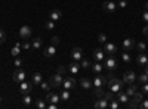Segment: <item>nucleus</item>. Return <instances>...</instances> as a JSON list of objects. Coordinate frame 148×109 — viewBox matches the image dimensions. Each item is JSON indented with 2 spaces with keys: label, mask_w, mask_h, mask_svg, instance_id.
Instances as JSON below:
<instances>
[{
  "label": "nucleus",
  "mask_w": 148,
  "mask_h": 109,
  "mask_svg": "<svg viewBox=\"0 0 148 109\" xmlns=\"http://www.w3.org/2000/svg\"><path fill=\"white\" fill-rule=\"evenodd\" d=\"M93 59L96 62H102L104 60V49H96L93 52Z\"/></svg>",
  "instance_id": "nucleus-19"
},
{
  "label": "nucleus",
  "mask_w": 148,
  "mask_h": 109,
  "mask_svg": "<svg viewBox=\"0 0 148 109\" xmlns=\"http://www.w3.org/2000/svg\"><path fill=\"white\" fill-rule=\"evenodd\" d=\"M142 34H145V35H147V37H148V25L142 28Z\"/></svg>",
  "instance_id": "nucleus-53"
},
{
  "label": "nucleus",
  "mask_w": 148,
  "mask_h": 109,
  "mask_svg": "<svg viewBox=\"0 0 148 109\" xmlns=\"http://www.w3.org/2000/svg\"><path fill=\"white\" fill-rule=\"evenodd\" d=\"M142 19H144L145 22H148V10H145V12H144V15H142Z\"/></svg>",
  "instance_id": "nucleus-51"
},
{
  "label": "nucleus",
  "mask_w": 148,
  "mask_h": 109,
  "mask_svg": "<svg viewBox=\"0 0 148 109\" xmlns=\"http://www.w3.org/2000/svg\"><path fill=\"white\" fill-rule=\"evenodd\" d=\"M71 58L76 60V62H80L82 58H83V50L80 49V47H74V49L71 50Z\"/></svg>",
  "instance_id": "nucleus-10"
},
{
  "label": "nucleus",
  "mask_w": 148,
  "mask_h": 109,
  "mask_svg": "<svg viewBox=\"0 0 148 109\" xmlns=\"http://www.w3.org/2000/svg\"><path fill=\"white\" fill-rule=\"evenodd\" d=\"M136 49H138V52H145L147 44H145V43H142V41H139V43H136Z\"/></svg>",
  "instance_id": "nucleus-36"
},
{
  "label": "nucleus",
  "mask_w": 148,
  "mask_h": 109,
  "mask_svg": "<svg viewBox=\"0 0 148 109\" xmlns=\"http://www.w3.org/2000/svg\"><path fill=\"white\" fill-rule=\"evenodd\" d=\"M58 44H59V37H58V35H55V37L51 39V46H55L56 47Z\"/></svg>",
  "instance_id": "nucleus-41"
},
{
  "label": "nucleus",
  "mask_w": 148,
  "mask_h": 109,
  "mask_svg": "<svg viewBox=\"0 0 148 109\" xmlns=\"http://www.w3.org/2000/svg\"><path fill=\"white\" fill-rule=\"evenodd\" d=\"M139 81L144 84V83H148V75L145 74V72H144V74L142 75H139Z\"/></svg>",
  "instance_id": "nucleus-44"
},
{
  "label": "nucleus",
  "mask_w": 148,
  "mask_h": 109,
  "mask_svg": "<svg viewBox=\"0 0 148 109\" xmlns=\"http://www.w3.org/2000/svg\"><path fill=\"white\" fill-rule=\"evenodd\" d=\"M127 106H129L130 109H136V108L139 106V103H138L136 100H135V99H132V100L129 99V102H127Z\"/></svg>",
  "instance_id": "nucleus-33"
},
{
  "label": "nucleus",
  "mask_w": 148,
  "mask_h": 109,
  "mask_svg": "<svg viewBox=\"0 0 148 109\" xmlns=\"http://www.w3.org/2000/svg\"><path fill=\"white\" fill-rule=\"evenodd\" d=\"M121 60H123L125 64H130V62H132V58H130L129 52H123V53H121Z\"/></svg>",
  "instance_id": "nucleus-27"
},
{
  "label": "nucleus",
  "mask_w": 148,
  "mask_h": 109,
  "mask_svg": "<svg viewBox=\"0 0 148 109\" xmlns=\"http://www.w3.org/2000/svg\"><path fill=\"white\" fill-rule=\"evenodd\" d=\"M45 56L46 58H52V56H55V53H56V47L55 46H49L47 49H45Z\"/></svg>",
  "instance_id": "nucleus-21"
},
{
  "label": "nucleus",
  "mask_w": 148,
  "mask_h": 109,
  "mask_svg": "<svg viewBox=\"0 0 148 109\" xmlns=\"http://www.w3.org/2000/svg\"><path fill=\"white\" fill-rule=\"evenodd\" d=\"M19 37H21V40H28L30 37H31V28L28 27V25H24V27H21L19 28Z\"/></svg>",
  "instance_id": "nucleus-4"
},
{
  "label": "nucleus",
  "mask_w": 148,
  "mask_h": 109,
  "mask_svg": "<svg viewBox=\"0 0 148 109\" xmlns=\"http://www.w3.org/2000/svg\"><path fill=\"white\" fill-rule=\"evenodd\" d=\"M5 41H6V34L3 30H0V44H3Z\"/></svg>",
  "instance_id": "nucleus-42"
},
{
  "label": "nucleus",
  "mask_w": 148,
  "mask_h": 109,
  "mask_svg": "<svg viewBox=\"0 0 148 109\" xmlns=\"http://www.w3.org/2000/svg\"><path fill=\"white\" fill-rule=\"evenodd\" d=\"M117 6H120L121 9H125L126 6H127V0H120V2H119V5Z\"/></svg>",
  "instance_id": "nucleus-47"
},
{
  "label": "nucleus",
  "mask_w": 148,
  "mask_h": 109,
  "mask_svg": "<svg viewBox=\"0 0 148 109\" xmlns=\"http://www.w3.org/2000/svg\"><path fill=\"white\" fill-rule=\"evenodd\" d=\"M0 103H2V96H0Z\"/></svg>",
  "instance_id": "nucleus-56"
},
{
  "label": "nucleus",
  "mask_w": 148,
  "mask_h": 109,
  "mask_svg": "<svg viewBox=\"0 0 148 109\" xmlns=\"http://www.w3.org/2000/svg\"><path fill=\"white\" fill-rule=\"evenodd\" d=\"M135 80H136V74H135L133 71H127L125 75H123V81H125V84H133Z\"/></svg>",
  "instance_id": "nucleus-8"
},
{
  "label": "nucleus",
  "mask_w": 148,
  "mask_h": 109,
  "mask_svg": "<svg viewBox=\"0 0 148 109\" xmlns=\"http://www.w3.org/2000/svg\"><path fill=\"white\" fill-rule=\"evenodd\" d=\"M40 87H42L43 90H46V91L51 89V87H49V83H46V81H42V83H40Z\"/></svg>",
  "instance_id": "nucleus-45"
},
{
  "label": "nucleus",
  "mask_w": 148,
  "mask_h": 109,
  "mask_svg": "<svg viewBox=\"0 0 148 109\" xmlns=\"http://www.w3.org/2000/svg\"><path fill=\"white\" fill-rule=\"evenodd\" d=\"M93 96H96L98 99H99V97H104V91H102V87H95V90H93Z\"/></svg>",
  "instance_id": "nucleus-29"
},
{
  "label": "nucleus",
  "mask_w": 148,
  "mask_h": 109,
  "mask_svg": "<svg viewBox=\"0 0 148 109\" xmlns=\"http://www.w3.org/2000/svg\"><path fill=\"white\" fill-rule=\"evenodd\" d=\"M141 108L142 109H148V100H142L141 102Z\"/></svg>",
  "instance_id": "nucleus-50"
},
{
  "label": "nucleus",
  "mask_w": 148,
  "mask_h": 109,
  "mask_svg": "<svg viewBox=\"0 0 148 109\" xmlns=\"http://www.w3.org/2000/svg\"><path fill=\"white\" fill-rule=\"evenodd\" d=\"M92 72L93 74H101L102 72V69H104V66L101 65V62H95V64H92Z\"/></svg>",
  "instance_id": "nucleus-22"
},
{
  "label": "nucleus",
  "mask_w": 148,
  "mask_h": 109,
  "mask_svg": "<svg viewBox=\"0 0 148 109\" xmlns=\"http://www.w3.org/2000/svg\"><path fill=\"white\" fill-rule=\"evenodd\" d=\"M108 83V78L107 77H102V75H98L95 80H93V87H102V86H105V84Z\"/></svg>",
  "instance_id": "nucleus-11"
},
{
  "label": "nucleus",
  "mask_w": 148,
  "mask_h": 109,
  "mask_svg": "<svg viewBox=\"0 0 148 109\" xmlns=\"http://www.w3.org/2000/svg\"><path fill=\"white\" fill-rule=\"evenodd\" d=\"M79 69H80V64H77L76 60H74L73 64H70V65H68V71L71 72V74H74V75H76L77 72H79Z\"/></svg>",
  "instance_id": "nucleus-20"
},
{
  "label": "nucleus",
  "mask_w": 148,
  "mask_h": 109,
  "mask_svg": "<svg viewBox=\"0 0 148 109\" xmlns=\"http://www.w3.org/2000/svg\"><path fill=\"white\" fill-rule=\"evenodd\" d=\"M49 109H56L58 108V105L56 103H51V102H49V106H47Z\"/></svg>",
  "instance_id": "nucleus-52"
},
{
  "label": "nucleus",
  "mask_w": 148,
  "mask_h": 109,
  "mask_svg": "<svg viewBox=\"0 0 148 109\" xmlns=\"http://www.w3.org/2000/svg\"><path fill=\"white\" fill-rule=\"evenodd\" d=\"M104 97H105L108 102H110V100H113V99H114V91H111V90H110V91L104 93Z\"/></svg>",
  "instance_id": "nucleus-35"
},
{
  "label": "nucleus",
  "mask_w": 148,
  "mask_h": 109,
  "mask_svg": "<svg viewBox=\"0 0 148 109\" xmlns=\"http://www.w3.org/2000/svg\"><path fill=\"white\" fill-rule=\"evenodd\" d=\"M133 46H135L133 40H132V39H126V40H123L121 49H123V52H130V50L133 49Z\"/></svg>",
  "instance_id": "nucleus-12"
},
{
  "label": "nucleus",
  "mask_w": 148,
  "mask_h": 109,
  "mask_svg": "<svg viewBox=\"0 0 148 109\" xmlns=\"http://www.w3.org/2000/svg\"><path fill=\"white\" fill-rule=\"evenodd\" d=\"M74 86H76V80H74L73 77H65V78L62 80V87H64L65 90H73Z\"/></svg>",
  "instance_id": "nucleus-5"
},
{
  "label": "nucleus",
  "mask_w": 148,
  "mask_h": 109,
  "mask_svg": "<svg viewBox=\"0 0 148 109\" xmlns=\"http://www.w3.org/2000/svg\"><path fill=\"white\" fill-rule=\"evenodd\" d=\"M14 81L16 84H21L22 81H25V72H24L22 69H16L14 72Z\"/></svg>",
  "instance_id": "nucleus-7"
},
{
  "label": "nucleus",
  "mask_w": 148,
  "mask_h": 109,
  "mask_svg": "<svg viewBox=\"0 0 148 109\" xmlns=\"http://www.w3.org/2000/svg\"><path fill=\"white\" fill-rule=\"evenodd\" d=\"M49 86L51 87H61L62 86V75L58 74V72L51 75V78H49Z\"/></svg>",
  "instance_id": "nucleus-2"
},
{
  "label": "nucleus",
  "mask_w": 148,
  "mask_h": 109,
  "mask_svg": "<svg viewBox=\"0 0 148 109\" xmlns=\"http://www.w3.org/2000/svg\"><path fill=\"white\" fill-rule=\"evenodd\" d=\"M98 41L99 43H107V35L104 32H99L98 34Z\"/></svg>",
  "instance_id": "nucleus-38"
},
{
  "label": "nucleus",
  "mask_w": 148,
  "mask_h": 109,
  "mask_svg": "<svg viewBox=\"0 0 148 109\" xmlns=\"http://www.w3.org/2000/svg\"><path fill=\"white\" fill-rule=\"evenodd\" d=\"M116 7H117V5H116L114 2H108V0H107V2L102 3V9L107 12V14H114Z\"/></svg>",
  "instance_id": "nucleus-6"
},
{
  "label": "nucleus",
  "mask_w": 148,
  "mask_h": 109,
  "mask_svg": "<svg viewBox=\"0 0 148 109\" xmlns=\"http://www.w3.org/2000/svg\"><path fill=\"white\" fill-rule=\"evenodd\" d=\"M46 100H47V102H51V103H58V102L61 100V97H59L58 94H55V93H51V91H49V93L46 94Z\"/></svg>",
  "instance_id": "nucleus-17"
},
{
  "label": "nucleus",
  "mask_w": 148,
  "mask_h": 109,
  "mask_svg": "<svg viewBox=\"0 0 148 109\" xmlns=\"http://www.w3.org/2000/svg\"><path fill=\"white\" fill-rule=\"evenodd\" d=\"M21 47H22L24 50H30V49H31V44H30V43H28V41L25 40V41H24V43L21 44Z\"/></svg>",
  "instance_id": "nucleus-43"
},
{
  "label": "nucleus",
  "mask_w": 148,
  "mask_h": 109,
  "mask_svg": "<svg viewBox=\"0 0 148 109\" xmlns=\"http://www.w3.org/2000/svg\"><path fill=\"white\" fill-rule=\"evenodd\" d=\"M117 100L120 102V103H127L129 102V96H127V93H125V91H117Z\"/></svg>",
  "instance_id": "nucleus-18"
},
{
  "label": "nucleus",
  "mask_w": 148,
  "mask_h": 109,
  "mask_svg": "<svg viewBox=\"0 0 148 109\" xmlns=\"http://www.w3.org/2000/svg\"><path fill=\"white\" fill-rule=\"evenodd\" d=\"M80 86H82L83 89H90V87H92V81L88 80V78H82V80H80Z\"/></svg>",
  "instance_id": "nucleus-24"
},
{
  "label": "nucleus",
  "mask_w": 148,
  "mask_h": 109,
  "mask_svg": "<svg viewBox=\"0 0 148 109\" xmlns=\"http://www.w3.org/2000/svg\"><path fill=\"white\" fill-rule=\"evenodd\" d=\"M136 91H138V87L135 86V84H129V87L126 89V93H127L129 97H132V96H133L135 93H136Z\"/></svg>",
  "instance_id": "nucleus-23"
},
{
  "label": "nucleus",
  "mask_w": 148,
  "mask_h": 109,
  "mask_svg": "<svg viewBox=\"0 0 148 109\" xmlns=\"http://www.w3.org/2000/svg\"><path fill=\"white\" fill-rule=\"evenodd\" d=\"M33 90V83H25V81H22L21 83V86H19V91L22 94H30Z\"/></svg>",
  "instance_id": "nucleus-9"
},
{
  "label": "nucleus",
  "mask_w": 148,
  "mask_h": 109,
  "mask_svg": "<svg viewBox=\"0 0 148 109\" xmlns=\"http://www.w3.org/2000/svg\"><path fill=\"white\" fill-rule=\"evenodd\" d=\"M31 83L36 84V86L42 83V74H40V72H36V74H33V81H31Z\"/></svg>",
  "instance_id": "nucleus-26"
},
{
  "label": "nucleus",
  "mask_w": 148,
  "mask_h": 109,
  "mask_svg": "<svg viewBox=\"0 0 148 109\" xmlns=\"http://www.w3.org/2000/svg\"><path fill=\"white\" fill-rule=\"evenodd\" d=\"M83 68H90L92 66V64H90V60H88V59H82V64H80Z\"/></svg>",
  "instance_id": "nucleus-39"
},
{
  "label": "nucleus",
  "mask_w": 148,
  "mask_h": 109,
  "mask_svg": "<svg viewBox=\"0 0 148 109\" xmlns=\"http://www.w3.org/2000/svg\"><path fill=\"white\" fill-rule=\"evenodd\" d=\"M145 74L148 75V65H147V68H145Z\"/></svg>",
  "instance_id": "nucleus-54"
},
{
  "label": "nucleus",
  "mask_w": 148,
  "mask_h": 109,
  "mask_svg": "<svg viewBox=\"0 0 148 109\" xmlns=\"http://www.w3.org/2000/svg\"><path fill=\"white\" fill-rule=\"evenodd\" d=\"M141 89H142V93L144 94H148V83H144Z\"/></svg>",
  "instance_id": "nucleus-48"
},
{
  "label": "nucleus",
  "mask_w": 148,
  "mask_h": 109,
  "mask_svg": "<svg viewBox=\"0 0 148 109\" xmlns=\"http://www.w3.org/2000/svg\"><path fill=\"white\" fill-rule=\"evenodd\" d=\"M108 108H111V109H119V108H120V102H119L117 99L110 100V102H108Z\"/></svg>",
  "instance_id": "nucleus-28"
},
{
  "label": "nucleus",
  "mask_w": 148,
  "mask_h": 109,
  "mask_svg": "<svg viewBox=\"0 0 148 109\" xmlns=\"http://www.w3.org/2000/svg\"><path fill=\"white\" fill-rule=\"evenodd\" d=\"M59 97L62 99V100H68V99H70V93H68V90H65V89H64V91L59 94Z\"/></svg>",
  "instance_id": "nucleus-37"
},
{
  "label": "nucleus",
  "mask_w": 148,
  "mask_h": 109,
  "mask_svg": "<svg viewBox=\"0 0 148 109\" xmlns=\"http://www.w3.org/2000/svg\"><path fill=\"white\" fill-rule=\"evenodd\" d=\"M45 27H46L47 30H53V28H55V21H52V19H51V21H47Z\"/></svg>",
  "instance_id": "nucleus-40"
},
{
  "label": "nucleus",
  "mask_w": 148,
  "mask_h": 109,
  "mask_svg": "<svg viewBox=\"0 0 148 109\" xmlns=\"http://www.w3.org/2000/svg\"><path fill=\"white\" fill-rule=\"evenodd\" d=\"M19 47H21V44L18 43V44H16V46L14 47V49H12V50H10V55H12V56H14V58H15V56H18V55L21 53V49H19Z\"/></svg>",
  "instance_id": "nucleus-30"
},
{
  "label": "nucleus",
  "mask_w": 148,
  "mask_h": 109,
  "mask_svg": "<svg viewBox=\"0 0 148 109\" xmlns=\"http://www.w3.org/2000/svg\"><path fill=\"white\" fill-rule=\"evenodd\" d=\"M145 10H148V2L145 3Z\"/></svg>",
  "instance_id": "nucleus-55"
},
{
  "label": "nucleus",
  "mask_w": 148,
  "mask_h": 109,
  "mask_svg": "<svg viewBox=\"0 0 148 109\" xmlns=\"http://www.w3.org/2000/svg\"><path fill=\"white\" fill-rule=\"evenodd\" d=\"M136 62H138V65L145 66V65L148 64V56H147L144 52H139V55H138V58H136Z\"/></svg>",
  "instance_id": "nucleus-14"
},
{
  "label": "nucleus",
  "mask_w": 148,
  "mask_h": 109,
  "mask_svg": "<svg viewBox=\"0 0 148 109\" xmlns=\"http://www.w3.org/2000/svg\"><path fill=\"white\" fill-rule=\"evenodd\" d=\"M36 108H37V109H45V108H46L45 100H42V99H37V100H36Z\"/></svg>",
  "instance_id": "nucleus-32"
},
{
  "label": "nucleus",
  "mask_w": 148,
  "mask_h": 109,
  "mask_svg": "<svg viewBox=\"0 0 148 109\" xmlns=\"http://www.w3.org/2000/svg\"><path fill=\"white\" fill-rule=\"evenodd\" d=\"M14 64H15L16 68H19V66L22 65V59H15V62H14Z\"/></svg>",
  "instance_id": "nucleus-49"
},
{
  "label": "nucleus",
  "mask_w": 148,
  "mask_h": 109,
  "mask_svg": "<svg viewBox=\"0 0 148 109\" xmlns=\"http://www.w3.org/2000/svg\"><path fill=\"white\" fill-rule=\"evenodd\" d=\"M95 108L96 109H107L108 108V100L105 97H99L96 100V103H95Z\"/></svg>",
  "instance_id": "nucleus-15"
},
{
  "label": "nucleus",
  "mask_w": 148,
  "mask_h": 109,
  "mask_svg": "<svg viewBox=\"0 0 148 109\" xmlns=\"http://www.w3.org/2000/svg\"><path fill=\"white\" fill-rule=\"evenodd\" d=\"M42 44H43V40H42L40 37H37V39H34V40H33L31 47H33V49H39V47H42Z\"/></svg>",
  "instance_id": "nucleus-25"
},
{
  "label": "nucleus",
  "mask_w": 148,
  "mask_h": 109,
  "mask_svg": "<svg viewBox=\"0 0 148 109\" xmlns=\"http://www.w3.org/2000/svg\"><path fill=\"white\" fill-rule=\"evenodd\" d=\"M49 16H51L52 21H59L61 18H62V12H61L59 9H53V10H51Z\"/></svg>",
  "instance_id": "nucleus-16"
},
{
  "label": "nucleus",
  "mask_w": 148,
  "mask_h": 109,
  "mask_svg": "<svg viewBox=\"0 0 148 109\" xmlns=\"http://www.w3.org/2000/svg\"><path fill=\"white\" fill-rule=\"evenodd\" d=\"M22 103L25 105V106H30L31 105V97L28 94H24V97H22Z\"/></svg>",
  "instance_id": "nucleus-34"
},
{
  "label": "nucleus",
  "mask_w": 148,
  "mask_h": 109,
  "mask_svg": "<svg viewBox=\"0 0 148 109\" xmlns=\"http://www.w3.org/2000/svg\"><path fill=\"white\" fill-rule=\"evenodd\" d=\"M117 65H119V64H117V59L114 58V55H111V56L105 60V69H108L110 72L114 71V69L117 68Z\"/></svg>",
  "instance_id": "nucleus-3"
},
{
  "label": "nucleus",
  "mask_w": 148,
  "mask_h": 109,
  "mask_svg": "<svg viewBox=\"0 0 148 109\" xmlns=\"http://www.w3.org/2000/svg\"><path fill=\"white\" fill-rule=\"evenodd\" d=\"M123 86H125V81H121V80H119V78L111 77V78L108 80V87H110L111 91H114V93L120 91Z\"/></svg>",
  "instance_id": "nucleus-1"
},
{
  "label": "nucleus",
  "mask_w": 148,
  "mask_h": 109,
  "mask_svg": "<svg viewBox=\"0 0 148 109\" xmlns=\"http://www.w3.org/2000/svg\"><path fill=\"white\" fill-rule=\"evenodd\" d=\"M65 72H67V68H65V66H58V74L65 75Z\"/></svg>",
  "instance_id": "nucleus-46"
},
{
  "label": "nucleus",
  "mask_w": 148,
  "mask_h": 109,
  "mask_svg": "<svg viewBox=\"0 0 148 109\" xmlns=\"http://www.w3.org/2000/svg\"><path fill=\"white\" fill-rule=\"evenodd\" d=\"M104 52H107L110 56H111V55H116V52H117V46H116L114 43H105V46H104Z\"/></svg>",
  "instance_id": "nucleus-13"
},
{
  "label": "nucleus",
  "mask_w": 148,
  "mask_h": 109,
  "mask_svg": "<svg viewBox=\"0 0 148 109\" xmlns=\"http://www.w3.org/2000/svg\"><path fill=\"white\" fill-rule=\"evenodd\" d=\"M132 97H133L135 100H136L138 103H141V102L144 100V93H138V91H136V93H135V94L132 96Z\"/></svg>",
  "instance_id": "nucleus-31"
}]
</instances>
